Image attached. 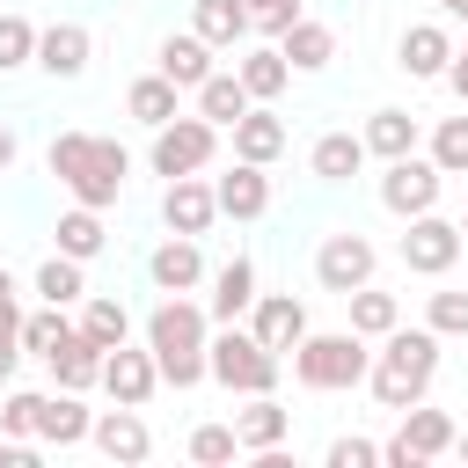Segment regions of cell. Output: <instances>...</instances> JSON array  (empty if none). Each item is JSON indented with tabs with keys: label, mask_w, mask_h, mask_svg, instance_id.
Returning a JSON list of instances; mask_svg holds the SVG:
<instances>
[{
	"label": "cell",
	"mask_w": 468,
	"mask_h": 468,
	"mask_svg": "<svg viewBox=\"0 0 468 468\" xmlns=\"http://www.w3.org/2000/svg\"><path fill=\"white\" fill-rule=\"evenodd\" d=\"M44 168L66 183V197H73V205L110 212V205H117V190H124V176H132V154H124L117 139H95V132H58V139L44 146Z\"/></svg>",
	"instance_id": "cell-1"
},
{
	"label": "cell",
	"mask_w": 468,
	"mask_h": 468,
	"mask_svg": "<svg viewBox=\"0 0 468 468\" xmlns=\"http://www.w3.org/2000/svg\"><path fill=\"white\" fill-rule=\"evenodd\" d=\"M439 329H388L380 336V351H373V373H366V388H373V402L380 410H410V402H424L431 395V380H439Z\"/></svg>",
	"instance_id": "cell-2"
},
{
	"label": "cell",
	"mask_w": 468,
	"mask_h": 468,
	"mask_svg": "<svg viewBox=\"0 0 468 468\" xmlns=\"http://www.w3.org/2000/svg\"><path fill=\"white\" fill-rule=\"evenodd\" d=\"M146 344H154V358H161V388H197V380H212V366H205L212 314H205L197 300L161 292V307L146 314Z\"/></svg>",
	"instance_id": "cell-3"
},
{
	"label": "cell",
	"mask_w": 468,
	"mask_h": 468,
	"mask_svg": "<svg viewBox=\"0 0 468 468\" xmlns=\"http://www.w3.org/2000/svg\"><path fill=\"white\" fill-rule=\"evenodd\" d=\"M366 373H373V351H366V336L358 329H307L300 344H292V380L300 388H314V395H344V388H366Z\"/></svg>",
	"instance_id": "cell-4"
},
{
	"label": "cell",
	"mask_w": 468,
	"mask_h": 468,
	"mask_svg": "<svg viewBox=\"0 0 468 468\" xmlns=\"http://www.w3.org/2000/svg\"><path fill=\"white\" fill-rule=\"evenodd\" d=\"M205 366H212V380H219L227 395H271L278 373H285V358H278L256 329H234V322L205 344Z\"/></svg>",
	"instance_id": "cell-5"
},
{
	"label": "cell",
	"mask_w": 468,
	"mask_h": 468,
	"mask_svg": "<svg viewBox=\"0 0 468 468\" xmlns=\"http://www.w3.org/2000/svg\"><path fill=\"white\" fill-rule=\"evenodd\" d=\"M212 154H219V124H212V117H168V124L154 132L146 168H154L161 183H176V176H197Z\"/></svg>",
	"instance_id": "cell-6"
},
{
	"label": "cell",
	"mask_w": 468,
	"mask_h": 468,
	"mask_svg": "<svg viewBox=\"0 0 468 468\" xmlns=\"http://www.w3.org/2000/svg\"><path fill=\"white\" fill-rule=\"evenodd\" d=\"M439 190H446V168L431 154H402V161H380V205L395 219H417V212H439Z\"/></svg>",
	"instance_id": "cell-7"
},
{
	"label": "cell",
	"mask_w": 468,
	"mask_h": 468,
	"mask_svg": "<svg viewBox=\"0 0 468 468\" xmlns=\"http://www.w3.org/2000/svg\"><path fill=\"white\" fill-rule=\"evenodd\" d=\"M373 271H380V249L358 234V227H336V234H322V249H314V285L322 292H358V285H373Z\"/></svg>",
	"instance_id": "cell-8"
},
{
	"label": "cell",
	"mask_w": 468,
	"mask_h": 468,
	"mask_svg": "<svg viewBox=\"0 0 468 468\" xmlns=\"http://www.w3.org/2000/svg\"><path fill=\"white\" fill-rule=\"evenodd\" d=\"M453 439H461V424H453L446 410L410 402V410H402V424H395V439L380 446V461H388V468H424V461L453 453Z\"/></svg>",
	"instance_id": "cell-9"
},
{
	"label": "cell",
	"mask_w": 468,
	"mask_h": 468,
	"mask_svg": "<svg viewBox=\"0 0 468 468\" xmlns=\"http://www.w3.org/2000/svg\"><path fill=\"white\" fill-rule=\"evenodd\" d=\"M461 219H439V212H417L410 219V234H402V263L417 271V278H446L453 263H461Z\"/></svg>",
	"instance_id": "cell-10"
},
{
	"label": "cell",
	"mask_w": 468,
	"mask_h": 468,
	"mask_svg": "<svg viewBox=\"0 0 468 468\" xmlns=\"http://www.w3.org/2000/svg\"><path fill=\"white\" fill-rule=\"evenodd\" d=\"M154 388H161V358H154V344H146V351L117 344V351L102 358V395H110V402L146 410V402H154Z\"/></svg>",
	"instance_id": "cell-11"
},
{
	"label": "cell",
	"mask_w": 468,
	"mask_h": 468,
	"mask_svg": "<svg viewBox=\"0 0 468 468\" xmlns=\"http://www.w3.org/2000/svg\"><path fill=\"white\" fill-rule=\"evenodd\" d=\"M395 66H402L410 80H446V66H453V29H446V22H410L402 44H395Z\"/></svg>",
	"instance_id": "cell-12"
},
{
	"label": "cell",
	"mask_w": 468,
	"mask_h": 468,
	"mask_svg": "<svg viewBox=\"0 0 468 468\" xmlns=\"http://www.w3.org/2000/svg\"><path fill=\"white\" fill-rule=\"evenodd\" d=\"M88 58H95L88 22H51V29H37V66H44L51 80H80Z\"/></svg>",
	"instance_id": "cell-13"
},
{
	"label": "cell",
	"mask_w": 468,
	"mask_h": 468,
	"mask_svg": "<svg viewBox=\"0 0 468 468\" xmlns=\"http://www.w3.org/2000/svg\"><path fill=\"white\" fill-rule=\"evenodd\" d=\"M161 219H168V234H205V227L219 219V190H212L205 176H176V183L161 190Z\"/></svg>",
	"instance_id": "cell-14"
},
{
	"label": "cell",
	"mask_w": 468,
	"mask_h": 468,
	"mask_svg": "<svg viewBox=\"0 0 468 468\" xmlns=\"http://www.w3.org/2000/svg\"><path fill=\"white\" fill-rule=\"evenodd\" d=\"M249 329H256V336H263L278 358H292V344L307 336V300H292V292H256Z\"/></svg>",
	"instance_id": "cell-15"
},
{
	"label": "cell",
	"mask_w": 468,
	"mask_h": 468,
	"mask_svg": "<svg viewBox=\"0 0 468 468\" xmlns=\"http://www.w3.org/2000/svg\"><path fill=\"white\" fill-rule=\"evenodd\" d=\"M88 439H95V446H102V453H110L117 468H139V461L154 453V431H146V417H139L132 402H117V410H102Z\"/></svg>",
	"instance_id": "cell-16"
},
{
	"label": "cell",
	"mask_w": 468,
	"mask_h": 468,
	"mask_svg": "<svg viewBox=\"0 0 468 468\" xmlns=\"http://www.w3.org/2000/svg\"><path fill=\"white\" fill-rule=\"evenodd\" d=\"M154 66L183 88V95H197L205 80H212V44L197 37V29H176V37H161V51H154Z\"/></svg>",
	"instance_id": "cell-17"
},
{
	"label": "cell",
	"mask_w": 468,
	"mask_h": 468,
	"mask_svg": "<svg viewBox=\"0 0 468 468\" xmlns=\"http://www.w3.org/2000/svg\"><path fill=\"white\" fill-rule=\"evenodd\" d=\"M212 190H219V219H263L271 212V176L256 161H234L227 176H212Z\"/></svg>",
	"instance_id": "cell-18"
},
{
	"label": "cell",
	"mask_w": 468,
	"mask_h": 468,
	"mask_svg": "<svg viewBox=\"0 0 468 468\" xmlns=\"http://www.w3.org/2000/svg\"><path fill=\"white\" fill-rule=\"evenodd\" d=\"M102 358H110V351H102L95 336H80V322H73V336H66V344H58L44 366H51V388L88 395V388H102Z\"/></svg>",
	"instance_id": "cell-19"
},
{
	"label": "cell",
	"mask_w": 468,
	"mask_h": 468,
	"mask_svg": "<svg viewBox=\"0 0 468 468\" xmlns=\"http://www.w3.org/2000/svg\"><path fill=\"white\" fill-rule=\"evenodd\" d=\"M88 431H95V410H80L73 388H51L44 410H37V446H58V453H66V446H80Z\"/></svg>",
	"instance_id": "cell-20"
},
{
	"label": "cell",
	"mask_w": 468,
	"mask_h": 468,
	"mask_svg": "<svg viewBox=\"0 0 468 468\" xmlns=\"http://www.w3.org/2000/svg\"><path fill=\"white\" fill-rule=\"evenodd\" d=\"M146 278H154L161 292H190V285H205V256H197V234H168V241L146 256Z\"/></svg>",
	"instance_id": "cell-21"
},
{
	"label": "cell",
	"mask_w": 468,
	"mask_h": 468,
	"mask_svg": "<svg viewBox=\"0 0 468 468\" xmlns=\"http://www.w3.org/2000/svg\"><path fill=\"white\" fill-rule=\"evenodd\" d=\"M249 307H256V263H249V256H227V263L212 271V300H205V314L227 329V322H241Z\"/></svg>",
	"instance_id": "cell-22"
},
{
	"label": "cell",
	"mask_w": 468,
	"mask_h": 468,
	"mask_svg": "<svg viewBox=\"0 0 468 468\" xmlns=\"http://www.w3.org/2000/svg\"><path fill=\"white\" fill-rule=\"evenodd\" d=\"M285 431H292V410L278 395H249V410H234L241 453H271V446H285Z\"/></svg>",
	"instance_id": "cell-23"
},
{
	"label": "cell",
	"mask_w": 468,
	"mask_h": 468,
	"mask_svg": "<svg viewBox=\"0 0 468 468\" xmlns=\"http://www.w3.org/2000/svg\"><path fill=\"white\" fill-rule=\"evenodd\" d=\"M190 29L212 44V51H241L256 29H249V0H190Z\"/></svg>",
	"instance_id": "cell-24"
},
{
	"label": "cell",
	"mask_w": 468,
	"mask_h": 468,
	"mask_svg": "<svg viewBox=\"0 0 468 468\" xmlns=\"http://www.w3.org/2000/svg\"><path fill=\"white\" fill-rule=\"evenodd\" d=\"M285 154V117L271 110V102H256L241 124H234V161H256V168H271Z\"/></svg>",
	"instance_id": "cell-25"
},
{
	"label": "cell",
	"mask_w": 468,
	"mask_h": 468,
	"mask_svg": "<svg viewBox=\"0 0 468 468\" xmlns=\"http://www.w3.org/2000/svg\"><path fill=\"white\" fill-rule=\"evenodd\" d=\"M278 51H285V66H292V73H322V66L336 58V29H329V22H314V15H300V22L278 37Z\"/></svg>",
	"instance_id": "cell-26"
},
{
	"label": "cell",
	"mask_w": 468,
	"mask_h": 468,
	"mask_svg": "<svg viewBox=\"0 0 468 468\" xmlns=\"http://www.w3.org/2000/svg\"><path fill=\"white\" fill-rule=\"evenodd\" d=\"M176 95H183V88H176V80H168V73L154 66V73H139V80L124 88V110H132V117H139L146 132H161L168 117H183V110H176Z\"/></svg>",
	"instance_id": "cell-27"
},
{
	"label": "cell",
	"mask_w": 468,
	"mask_h": 468,
	"mask_svg": "<svg viewBox=\"0 0 468 468\" xmlns=\"http://www.w3.org/2000/svg\"><path fill=\"white\" fill-rule=\"evenodd\" d=\"M358 139H366V154H373V161H402V154H417V139H424V132H417V117H410V110H373Z\"/></svg>",
	"instance_id": "cell-28"
},
{
	"label": "cell",
	"mask_w": 468,
	"mask_h": 468,
	"mask_svg": "<svg viewBox=\"0 0 468 468\" xmlns=\"http://www.w3.org/2000/svg\"><path fill=\"white\" fill-rule=\"evenodd\" d=\"M249 110H256V95L241 88V73H212V80L197 88V117H212L219 132H234V124L249 117Z\"/></svg>",
	"instance_id": "cell-29"
},
{
	"label": "cell",
	"mask_w": 468,
	"mask_h": 468,
	"mask_svg": "<svg viewBox=\"0 0 468 468\" xmlns=\"http://www.w3.org/2000/svg\"><path fill=\"white\" fill-rule=\"evenodd\" d=\"M307 168H314L322 183H351V176L366 168V139H358V132H322L314 154H307Z\"/></svg>",
	"instance_id": "cell-30"
},
{
	"label": "cell",
	"mask_w": 468,
	"mask_h": 468,
	"mask_svg": "<svg viewBox=\"0 0 468 468\" xmlns=\"http://www.w3.org/2000/svg\"><path fill=\"white\" fill-rule=\"evenodd\" d=\"M37 300H51V307L88 300V263H80V256H66V249H51V256L37 263Z\"/></svg>",
	"instance_id": "cell-31"
},
{
	"label": "cell",
	"mask_w": 468,
	"mask_h": 468,
	"mask_svg": "<svg viewBox=\"0 0 468 468\" xmlns=\"http://www.w3.org/2000/svg\"><path fill=\"white\" fill-rule=\"evenodd\" d=\"M80 336H95L102 351L132 344V307H124L117 292H88V300H80Z\"/></svg>",
	"instance_id": "cell-32"
},
{
	"label": "cell",
	"mask_w": 468,
	"mask_h": 468,
	"mask_svg": "<svg viewBox=\"0 0 468 468\" xmlns=\"http://www.w3.org/2000/svg\"><path fill=\"white\" fill-rule=\"evenodd\" d=\"M234 73H241V88H249L256 102H278V95H285V80H292V66H285V51H278V44L241 51V66H234Z\"/></svg>",
	"instance_id": "cell-33"
},
{
	"label": "cell",
	"mask_w": 468,
	"mask_h": 468,
	"mask_svg": "<svg viewBox=\"0 0 468 468\" xmlns=\"http://www.w3.org/2000/svg\"><path fill=\"white\" fill-rule=\"evenodd\" d=\"M51 234H58V249H66V256H80V263H95V256L110 249V227H102V212H95V205L58 212V227H51Z\"/></svg>",
	"instance_id": "cell-34"
},
{
	"label": "cell",
	"mask_w": 468,
	"mask_h": 468,
	"mask_svg": "<svg viewBox=\"0 0 468 468\" xmlns=\"http://www.w3.org/2000/svg\"><path fill=\"white\" fill-rule=\"evenodd\" d=\"M344 307H351V329L366 336V344H380L395 322H402V300L395 292H373V285H358V292H344Z\"/></svg>",
	"instance_id": "cell-35"
},
{
	"label": "cell",
	"mask_w": 468,
	"mask_h": 468,
	"mask_svg": "<svg viewBox=\"0 0 468 468\" xmlns=\"http://www.w3.org/2000/svg\"><path fill=\"white\" fill-rule=\"evenodd\" d=\"M66 336H73L66 307H51V300H44L37 314H22V351H29V358H51V351H58Z\"/></svg>",
	"instance_id": "cell-36"
},
{
	"label": "cell",
	"mask_w": 468,
	"mask_h": 468,
	"mask_svg": "<svg viewBox=\"0 0 468 468\" xmlns=\"http://www.w3.org/2000/svg\"><path fill=\"white\" fill-rule=\"evenodd\" d=\"M22 66H37V22L0 7V73H22Z\"/></svg>",
	"instance_id": "cell-37"
},
{
	"label": "cell",
	"mask_w": 468,
	"mask_h": 468,
	"mask_svg": "<svg viewBox=\"0 0 468 468\" xmlns=\"http://www.w3.org/2000/svg\"><path fill=\"white\" fill-rule=\"evenodd\" d=\"M431 161H439L446 176H468V117H439V132H431Z\"/></svg>",
	"instance_id": "cell-38"
},
{
	"label": "cell",
	"mask_w": 468,
	"mask_h": 468,
	"mask_svg": "<svg viewBox=\"0 0 468 468\" xmlns=\"http://www.w3.org/2000/svg\"><path fill=\"white\" fill-rule=\"evenodd\" d=\"M37 410H44L37 388H7V402H0V431H7V439H37Z\"/></svg>",
	"instance_id": "cell-39"
},
{
	"label": "cell",
	"mask_w": 468,
	"mask_h": 468,
	"mask_svg": "<svg viewBox=\"0 0 468 468\" xmlns=\"http://www.w3.org/2000/svg\"><path fill=\"white\" fill-rule=\"evenodd\" d=\"M241 453V439H234V424H197L190 431V461H205V468H219V461H234Z\"/></svg>",
	"instance_id": "cell-40"
},
{
	"label": "cell",
	"mask_w": 468,
	"mask_h": 468,
	"mask_svg": "<svg viewBox=\"0 0 468 468\" xmlns=\"http://www.w3.org/2000/svg\"><path fill=\"white\" fill-rule=\"evenodd\" d=\"M424 329L468 336V292H431V300H424Z\"/></svg>",
	"instance_id": "cell-41"
},
{
	"label": "cell",
	"mask_w": 468,
	"mask_h": 468,
	"mask_svg": "<svg viewBox=\"0 0 468 468\" xmlns=\"http://www.w3.org/2000/svg\"><path fill=\"white\" fill-rule=\"evenodd\" d=\"M292 22H300V0H249V29H256V37H271V44H278Z\"/></svg>",
	"instance_id": "cell-42"
},
{
	"label": "cell",
	"mask_w": 468,
	"mask_h": 468,
	"mask_svg": "<svg viewBox=\"0 0 468 468\" xmlns=\"http://www.w3.org/2000/svg\"><path fill=\"white\" fill-rule=\"evenodd\" d=\"M380 446L373 439H329V468H373Z\"/></svg>",
	"instance_id": "cell-43"
},
{
	"label": "cell",
	"mask_w": 468,
	"mask_h": 468,
	"mask_svg": "<svg viewBox=\"0 0 468 468\" xmlns=\"http://www.w3.org/2000/svg\"><path fill=\"white\" fill-rule=\"evenodd\" d=\"M15 366H22V322H0V388L15 380Z\"/></svg>",
	"instance_id": "cell-44"
},
{
	"label": "cell",
	"mask_w": 468,
	"mask_h": 468,
	"mask_svg": "<svg viewBox=\"0 0 468 468\" xmlns=\"http://www.w3.org/2000/svg\"><path fill=\"white\" fill-rule=\"evenodd\" d=\"M0 322H22V300H15V271L0 263Z\"/></svg>",
	"instance_id": "cell-45"
},
{
	"label": "cell",
	"mask_w": 468,
	"mask_h": 468,
	"mask_svg": "<svg viewBox=\"0 0 468 468\" xmlns=\"http://www.w3.org/2000/svg\"><path fill=\"white\" fill-rule=\"evenodd\" d=\"M446 88L468 102V44H453V66H446Z\"/></svg>",
	"instance_id": "cell-46"
},
{
	"label": "cell",
	"mask_w": 468,
	"mask_h": 468,
	"mask_svg": "<svg viewBox=\"0 0 468 468\" xmlns=\"http://www.w3.org/2000/svg\"><path fill=\"white\" fill-rule=\"evenodd\" d=\"M15 154H22V139H15V124H0V176L15 168Z\"/></svg>",
	"instance_id": "cell-47"
},
{
	"label": "cell",
	"mask_w": 468,
	"mask_h": 468,
	"mask_svg": "<svg viewBox=\"0 0 468 468\" xmlns=\"http://www.w3.org/2000/svg\"><path fill=\"white\" fill-rule=\"evenodd\" d=\"M439 7H446V15H453V22H468V0H439Z\"/></svg>",
	"instance_id": "cell-48"
},
{
	"label": "cell",
	"mask_w": 468,
	"mask_h": 468,
	"mask_svg": "<svg viewBox=\"0 0 468 468\" xmlns=\"http://www.w3.org/2000/svg\"><path fill=\"white\" fill-rule=\"evenodd\" d=\"M453 453H461V461H468V431H461V439H453Z\"/></svg>",
	"instance_id": "cell-49"
},
{
	"label": "cell",
	"mask_w": 468,
	"mask_h": 468,
	"mask_svg": "<svg viewBox=\"0 0 468 468\" xmlns=\"http://www.w3.org/2000/svg\"><path fill=\"white\" fill-rule=\"evenodd\" d=\"M461 241H468V219H461Z\"/></svg>",
	"instance_id": "cell-50"
}]
</instances>
